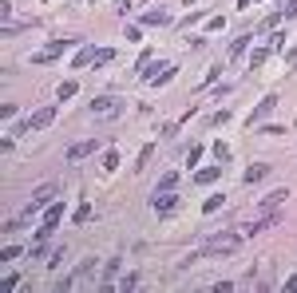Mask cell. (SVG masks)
Instances as JSON below:
<instances>
[{
	"instance_id": "obj_1",
	"label": "cell",
	"mask_w": 297,
	"mask_h": 293,
	"mask_svg": "<svg viewBox=\"0 0 297 293\" xmlns=\"http://www.w3.org/2000/svg\"><path fill=\"white\" fill-rule=\"evenodd\" d=\"M246 242V234H218L202 242V258H222V254H234L238 246Z\"/></svg>"
},
{
	"instance_id": "obj_2",
	"label": "cell",
	"mask_w": 297,
	"mask_h": 293,
	"mask_svg": "<svg viewBox=\"0 0 297 293\" xmlns=\"http://www.w3.org/2000/svg\"><path fill=\"white\" fill-rule=\"evenodd\" d=\"M52 119H56V107H40V111H36V115L28 119V123H20V127H16V135H12V139H24L28 131H44Z\"/></svg>"
},
{
	"instance_id": "obj_3",
	"label": "cell",
	"mask_w": 297,
	"mask_h": 293,
	"mask_svg": "<svg viewBox=\"0 0 297 293\" xmlns=\"http://www.w3.org/2000/svg\"><path fill=\"white\" fill-rule=\"evenodd\" d=\"M68 44H72V40H56V44L40 48V52L32 56V64H52V59H59V56H63V52H68Z\"/></svg>"
},
{
	"instance_id": "obj_4",
	"label": "cell",
	"mask_w": 297,
	"mask_h": 293,
	"mask_svg": "<svg viewBox=\"0 0 297 293\" xmlns=\"http://www.w3.org/2000/svg\"><path fill=\"white\" fill-rule=\"evenodd\" d=\"M151 202H155V210H159V214H175L182 198H178V194H171V191H159L155 198H151Z\"/></svg>"
},
{
	"instance_id": "obj_5",
	"label": "cell",
	"mask_w": 297,
	"mask_h": 293,
	"mask_svg": "<svg viewBox=\"0 0 297 293\" xmlns=\"http://www.w3.org/2000/svg\"><path fill=\"white\" fill-rule=\"evenodd\" d=\"M285 198H289V191H285V186H278V191H269L258 206H262V214H278V206H282Z\"/></svg>"
},
{
	"instance_id": "obj_6",
	"label": "cell",
	"mask_w": 297,
	"mask_h": 293,
	"mask_svg": "<svg viewBox=\"0 0 297 293\" xmlns=\"http://www.w3.org/2000/svg\"><path fill=\"white\" fill-rule=\"evenodd\" d=\"M95 151H99V139H83V143L68 146V159L79 162V159H88V155H95Z\"/></svg>"
},
{
	"instance_id": "obj_7",
	"label": "cell",
	"mask_w": 297,
	"mask_h": 293,
	"mask_svg": "<svg viewBox=\"0 0 297 293\" xmlns=\"http://www.w3.org/2000/svg\"><path fill=\"white\" fill-rule=\"evenodd\" d=\"M119 107H123V103H119V99H111V95H99V99L91 103V115H99V119H107V115H115Z\"/></svg>"
},
{
	"instance_id": "obj_8",
	"label": "cell",
	"mask_w": 297,
	"mask_h": 293,
	"mask_svg": "<svg viewBox=\"0 0 297 293\" xmlns=\"http://www.w3.org/2000/svg\"><path fill=\"white\" fill-rule=\"evenodd\" d=\"M266 175H269V162H253L250 171L242 175V186H253V182H262Z\"/></svg>"
},
{
	"instance_id": "obj_9",
	"label": "cell",
	"mask_w": 297,
	"mask_h": 293,
	"mask_svg": "<svg viewBox=\"0 0 297 293\" xmlns=\"http://www.w3.org/2000/svg\"><path fill=\"white\" fill-rule=\"evenodd\" d=\"M273 107H278V95H266V99H262V103H258V107H253L250 123H258V119H266L269 111H273Z\"/></svg>"
},
{
	"instance_id": "obj_10",
	"label": "cell",
	"mask_w": 297,
	"mask_h": 293,
	"mask_svg": "<svg viewBox=\"0 0 297 293\" xmlns=\"http://www.w3.org/2000/svg\"><path fill=\"white\" fill-rule=\"evenodd\" d=\"M95 59H99V52L83 48V52H75V68H95Z\"/></svg>"
},
{
	"instance_id": "obj_11",
	"label": "cell",
	"mask_w": 297,
	"mask_h": 293,
	"mask_svg": "<svg viewBox=\"0 0 297 293\" xmlns=\"http://www.w3.org/2000/svg\"><path fill=\"white\" fill-rule=\"evenodd\" d=\"M218 178H222V166H206V171H198V175H194V182H202V186H206V182H218Z\"/></svg>"
},
{
	"instance_id": "obj_12",
	"label": "cell",
	"mask_w": 297,
	"mask_h": 293,
	"mask_svg": "<svg viewBox=\"0 0 297 293\" xmlns=\"http://www.w3.org/2000/svg\"><path fill=\"white\" fill-rule=\"evenodd\" d=\"M269 52H273V48H269V44L253 48V56H250V68H253V72H258V68H262V64H266V59H269Z\"/></svg>"
},
{
	"instance_id": "obj_13",
	"label": "cell",
	"mask_w": 297,
	"mask_h": 293,
	"mask_svg": "<svg viewBox=\"0 0 297 293\" xmlns=\"http://www.w3.org/2000/svg\"><path fill=\"white\" fill-rule=\"evenodd\" d=\"M75 91H79V83H75V79H68V83H59V91H56V103H68L75 95Z\"/></svg>"
},
{
	"instance_id": "obj_14",
	"label": "cell",
	"mask_w": 297,
	"mask_h": 293,
	"mask_svg": "<svg viewBox=\"0 0 297 293\" xmlns=\"http://www.w3.org/2000/svg\"><path fill=\"white\" fill-rule=\"evenodd\" d=\"M143 24H171V16L163 8H155V12H143Z\"/></svg>"
},
{
	"instance_id": "obj_15",
	"label": "cell",
	"mask_w": 297,
	"mask_h": 293,
	"mask_svg": "<svg viewBox=\"0 0 297 293\" xmlns=\"http://www.w3.org/2000/svg\"><path fill=\"white\" fill-rule=\"evenodd\" d=\"M119 274V258H111V262L103 265V289H111V278Z\"/></svg>"
},
{
	"instance_id": "obj_16",
	"label": "cell",
	"mask_w": 297,
	"mask_h": 293,
	"mask_svg": "<svg viewBox=\"0 0 297 293\" xmlns=\"http://www.w3.org/2000/svg\"><path fill=\"white\" fill-rule=\"evenodd\" d=\"M16 258H24V246H4L0 249V262H16Z\"/></svg>"
},
{
	"instance_id": "obj_17",
	"label": "cell",
	"mask_w": 297,
	"mask_h": 293,
	"mask_svg": "<svg viewBox=\"0 0 297 293\" xmlns=\"http://www.w3.org/2000/svg\"><path fill=\"white\" fill-rule=\"evenodd\" d=\"M250 40H253L250 32H246V36H238L234 44H230V56H242V52H246V48H250Z\"/></svg>"
},
{
	"instance_id": "obj_18",
	"label": "cell",
	"mask_w": 297,
	"mask_h": 293,
	"mask_svg": "<svg viewBox=\"0 0 297 293\" xmlns=\"http://www.w3.org/2000/svg\"><path fill=\"white\" fill-rule=\"evenodd\" d=\"M226 206V198L222 194H214V198H206V202H202V210H206V214H214V210H222Z\"/></svg>"
},
{
	"instance_id": "obj_19",
	"label": "cell",
	"mask_w": 297,
	"mask_h": 293,
	"mask_svg": "<svg viewBox=\"0 0 297 293\" xmlns=\"http://www.w3.org/2000/svg\"><path fill=\"white\" fill-rule=\"evenodd\" d=\"M151 155H155V143H147V146H143V151H139V162H135V166L143 171V166H147V162H151Z\"/></svg>"
},
{
	"instance_id": "obj_20",
	"label": "cell",
	"mask_w": 297,
	"mask_h": 293,
	"mask_svg": "<svg viewBox=\"0 0 297 293\" xmlns=\"http://www.w3.org/2000/svg\"><path fill=\"white\" fill-rule=\"evenodd\" d=\"M59 218H63V202H56V206H48V222H52V226H56Z\"/></svg>"
},
{
	"instance_id": "obj_21",
	"label": "cell",
	"mask_w": 297,
	"mask_h": 293,
	"mask_svg": "<svg viewBox=\"0 0 297 293\" xmlns=\"http://www.w3.org/2000/svg\"><path fill=\"white\" fill-rule=\"evenodd\" d=\"M115 166H119V151H107L103 155V171H115Z\"/></svg>"
},
{
	"instance_id": "obj_22",
	"label": "cell",
	"mask_w": 297,
	"mask_h": 293,
	"mask_svg": "<svg viewBox=\"0 0 297 293\" xmlns=\"http://www.w3.org/2000/svg\"><path fill=\"white\" fill-rule=\"evenodd\" d=\"M175 182H178V175H175V171H171V175H166L163 182H159V191H175Z\"/></svg>"
},
{
	"instance_id": "obj_23",
	"label": "cell",
	"mask_w": 297,
	"mask_h": 293,
	"mask_svg": "<svg viewBox=\"0 0 297 293\" xmlns=\"http://www.w3.org/2000/svg\"><path fill=\"white\" fill-rule=\"evenodd\" d=\"M214 155H218V162H226V159H230V146H226V143H214Z\"/></svg>"
},
{
	"instance_id": "obj_24",
	"label": "cell",
	"mask_w": 297,
	"mask_h": 293,
	"mask_svg": "<svg viewBox=\"0 0 297 293\" xmlns=\"http://www.w3.org/2000/svg\"><path fill=\"white\" fill-rule=\"evenodd\" d=\"M88 218H91V206L83 202V206H79V210H75V222H88Z\"/></svg>"
},
{
	"instance_id": "obj_25",
	"label": "cell",
	"mask_w": 297,
	"mask_h": 293,
	"mask_svg": "<svg viewBox=\"0 0 297 293\" xmlns=\"http://www.w3.org/2000/svg\"><path fill=\"white\" fill-rule=\"evenodd\" d=\"M198 159H202V146H190V155H186V166H194Z\"/></svg>"
},
{
	"instance_id": "obj_26",
	"label": "cell",
	"mask_w": 297,
	"mask_h": 293,
	"mask_svg": "<svg viewBox=\"0 0 297 293\" xmlns=\"http://www.w3.org/2000/svg\"><path fill=\"white\" fill-rule=\"evenodd\" d=\"M282 16H285V20H293V16H297V0H285V12Z\"/></svg>"
},
{
	"instance_id": "obj_27",
	"label": "cell",
	"mask_w": 297,
	"mask_h": 293,
	"mask_svg": "<svg viewBox=\"0 0 297 293\" xmlns=\"http://www.w3.org/2000/svg\"><path fill=\"white\" fill-rule=\"evenodd\" d=\"M285 289H289V293H297V278H289V281H285Z\"/></svg>"
},
{
	"instance_id": "obj_28",
	"label": "cell",
	"mask_w": 297,
	"mask_h": 293,
	"mask_svg": "<svg viewBox=\"0 0 297 293\" xmlns=\"http://www.w3.org/2000/svg\"><path fill=\"white\" fill-rule=\"evenodd\" d=\"M186 4H194V0H186Z\"/></svg>"
}]
</instances>
